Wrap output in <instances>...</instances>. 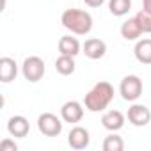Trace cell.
I'll return each instance as SVG.
<instances>
[{
	"label": "cell",
	"mask_w": 151,
	"mask_h": 151,
	"mask_svg": "<svg viewBox=\"0 0 151 151\" xmlns=\"http://www.w3.org/2000/svg\"><path fill=\"white\" fill-rule=\"evenodd\" d=\"M60 23L77 36H87L93 30V16L84 9H66L60 16Z\"/></svg>",
	"instance_id": "obj_1"
},
{
	"label": "cell",
	"mask_w": 151,
	"mask_h": 151,
	"mask_svg": "<svg viewBox=\"0 0 151 151\" xmlns=\"http://www.w3.org/2000/svg\"><path fill=\"white\" fill-rule=\"evenodd\" d=\"M114 100V87L109 82H98L84 98V107L89 112H103Z\"/></svg>",
	"instance_id": "obj_2"
},
{
	"label": "cell",
	"mask_w": 151,
	"mask_h": 151,
	"mask_svg": "<svg viewBox=\"0 0 151 151\" xmlns=\"http://www.w3.org/2000/svg\"><path fill=\"white\" fill-rule=\"evenodd\" d=\"M22 75L29 82H39L45 77V60L37 55H30L22 64Z\"/></svg>",
	"instance_id": "obj_3"
},
{
	"label": "cell",
	"mask_w": 151,
	"mask_h": 151,
	"mask_svg": "<svg viewBox=\"0 0 151 151\" xmlns=\"http://www.w3.org/2000/svg\"><path fill=\"white\" fill-rule=\"evenodd\" d=\"M119 94L124 101H135L142 94V80L137 75H126L119 84Z\"/></svg>",
	"instance_id": "obj_4"
},
{
	"label": "cell",
	"mask_w": 151,
	"mask_h": 151,
	"mask_svg": "<svg viewBox=\"0 0 151 151\" xmlns=\"http://www.w3.org/2000/svg\"><path fill=\"white\" fill-rule=\"evenodd\" d=\"M60 119L52 112H45V114H41L37 117V128L46 137H57L62 132V121Z\"/></svg>",
	"instance_id": "obj_5"
},
{
	"label": "cell",
	"mask_w": 151,
	"mask_h": 151,
	"mask_svg": "<svg viewBox=\"0 0 151 151\" xmlns=\"http://www.w3.org/2000/svg\"><path fill=\"white\" fill-rule=\"evenodd\" d=\"M60 117L64 123H69V124H77L82 121L84 117V105L80 101H66L62 107H60Z\"/></svg>",
	"instance_id": "obj_6"
},
{
	"label": "cell",
	"mask_w": 151,
	"mask_h": 151,
	"mask_svg": "<svg viewBox=\"0 0 151 151\" xmlns=\"http://www.w3.org/2000/svg\"><path fill=\"white\" fill-rule=\"evenodd\" d=\"M126 117H128V121H130L133 126H146V124L151 121V110H149L146 105L133 103V105L128 109Z\"/></svg>",
	"instance_id": "obj_7"
},
{
	"label": "cell",
	"mask_w": 151,
	"mask_h": 151,
	"mask_svg": "<svg viewBox=\"0 0 151 151\" xmlns=\"http://www.w3.org/2000/svg\"><path fill=\"white\" fill-rule=\"evenodd\" d=\"M91 142V137H89V132L84 128V126H75L71 128L69 135H68V144L71 149H86Z\"/></svg>",
	"instance_id": "obj_8"
},
{
	"label": "cell",
	"mask_w": 151,
	"mask_h": 151,
	"mask_svg": "<svg viewBox=\"0 0 151 151\" xmlns=\"http://www.w3.org/2000/svg\"><path fill=\"white\" fill-rule=\"evenodd\" d=\"M7 132L13 135V137H18V139H23L29 135L30 132V123L27 117L23 116H13L9 121H7Z\"/></svg>",
	"instance_id": "obj_9"
},
{
	"label": "cell",
	"mask_w": 151,
	"mask_h": 151,
	"mask_svg": "<svg viewBox=\"0 0 151 151\" xmlns=\"http://www.w3.org/2000/svg\"><path fill=\"white\" fill-rule=\"evenodd\" d=\"M82 50H84L86 57H89V59H93V60H98V59L105 57V53H107V45H105V41H101V39H98V37H91V39H87V41L84 43Z\"/></svg>",
	"instance_id": "obj_10"
},
{
	"label": "cell",
	"mask_w": 151,
	"mask_h": 151,
	"mask_svg": "<svg viewBox=\"0 0 151 151\" xmlns=\"http://www.w3.org/2000/svg\"><path fill=\"white\" fill-rule=\"evenodd\" d=\"M18 75V64L11 57H2L0 59V82L9 84L16 78Z\"/></svg>",
	"instance_id": "obj_11"
},
{
	"label": "cell",
	"mask_w": 151,
	"mask_h": 151,
	"mask_svg": "<svg viewBox=\"0 0 151 151\" xmlns=\"http://www.w3.org/2000/svg\"><path fill=\"white\" fill-rule=\"evenodd\" d=\"M101 124L109 132H117L124 126V116L119 110H107L101 116Z\"/></svg>",
	"instance_id": "obj_12"
},
{
	"label": "cell",
	"mask_w": 151,
	"mask_h": 151,
	"mask_svg": "<svg viewBox=\"0 0 151 151\" xmlns=\"http://www.w3.org/2000/svg\"><path fill=\"white\" fill-rule=\"evenodd\" d=\"M82 46L78 43L77 37H71V36H62L59 39V53L60 55H71V57H77L80 53Z\"/></svg>",
	"instance_id": "obj_13"
},
{
	"label": "cell",
	"mask_w": 151,
	"mask_h": 151,
	"mask_svg": "<svg viewBox=\"0 0 151 151\" xmlns=\"http://www.w3.org/2000/svg\"><path fill=\"white\" fill-rule=\"evenodd\" d=\"M133 55L140 64H151V39H140L135 43Z\"/></svg>",
	"instance_id": "obj_14"
},
{
	"label": "cell",
	"mask_w": 151,
	"mask_h": 151,
	"mask_svg": "<svg viewBox=\"0 0 151 151\" xmlns=\"http://www.w3.org/2000/svg\"><path fill=\"white\" fill-rule=\"evenodd\" d=\"M140 34H142V30H140V27H139L135 18H128L121 25V36L126 41H135L137 37H140Z\"/></svg>",
	"instance_id": "obj_15"
},
{
	"label": "cell",
	"mask_w": 151,
	"mask_h": 151,
	"mask_svg": "<svg viewBox=\"0 0 151 151\" xmlns=\"http://www.w3.org/2000/svg\"><path fill=\"white\" fill-rule=\"evenodd\" d=\"M75 68H77V64H75V57H71V55H60V57L55 60V69H57V73L64 75V77L73 75V73H75Z\"/></svg>",
	"instance_id": "obj_16"
},
{
	"label": "cell",
	"mask_w": 151,
	"mask_h": 151,
	"mask_svg": "<svg viewBox=\"0 0 151 151\" xmlns=\"http://www.w3.org/2000/svg\"><path fill=\"white\" fill-rule=\"evenodd\" d=\"M132 9V0H109V11L114 16H124Z\"/></svg>",
	"instance_id": "obj_17"
},
{
	"label": "cell",
	"mask_w": 151,
	"mask_h": 151,
	"mask_svg": "<svg viewBox=\"0 0 151 151\" xmlns=\"http://www.w3.org/2000/svg\"><path fill=\"white\" fill-rule=\"evenodd\" d=\"M123 149H124V140L116 132H112L110 135L105 137V140H103V151H123Z\"/></svg>",
	"instance_id": "obj_18"
},
{
	"label": "cell",
	"mask_w": 151,
	"mask_h": 151,
	"mask_svg": "<svg viewBox=\"0 0 151 151\" xmlns=\"http://www.w3.org/2000/svg\"><path fill=\"white\" fill-rule=\"evenodd\" d=\"M133 18L137 20V23H139L142 34H151V14H149L147 11L142 9V11H139Z\"/></svg>",
	"instance_id": "obj_19"
},
{
	"label": "cell",
	"mask_w": 151,
	"mask_h": 151,
	"mask_svg": "<svg viewBox=\"0 0 151 151\" xmlns=\"http://www.w3.org/2000/svg\"><path fill=\"white\" fill-rule=\"evenodd\" d=\"M16 149H18V146L11 139H4L2 142H0V151H16Z\"/></svg>",
	"instance_id": "obj_20"
},
{
	"label": "cell",
	"mask_w": 151,
	"mask_h": 151,
	"mask_svg": "<svg viewBox=\"0 0 151 151\" xmlns=\"http://www.w3.org/2000/svg\"><path fill=\"white\" fill-rule=\"evenodd\" d=\"M86 2V6H89V7H100L105 0H84Z\"/></svg>",
	"instance_id": "obj_21"
},
{
	"label": "cell",
	"mask_w": 151,
	"mask_h": 151,
	"mask_svg": "<svg viewBox=\"0 0 151 151\" xmlns=\"http://www.w3.org/2000/svg\"><path fill=\"white\" fill-rule=\"evenodd\" d=\"M142 9L151 14V0H142Z\"/></svg>",
	"instance_id": "obj_22"
}]
</instances>
